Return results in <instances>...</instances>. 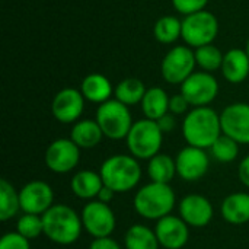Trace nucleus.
<instances>
[{"label":"nucleus","instance_id":"27","mask_svg":"<svg viewBox=\"0 0 249 249\" xmlns=\"http://www.w3.org/2000/svg\"><path fill=\"white\" fill-rule=\"evenodd\" d=\"M153 34L160 44H174L182 36V20L177 16L165 15L159 18L153 26Z\"/></svg>","mask_w":249,"mask_h":249},{"label":"nucleus","instance_id":"24","mask_svg":"<svg viewBox=\"0 0 249 249\" xmlns=\"http://www.w3.org/2000/svg\"><path fill=\"white\" fill-rule=\"evenodd\" d=\"M124 247L125 249H159L160 244L155 233L146 225L136 223L128 228L124 236Z\"/></svg>","mask_w":249,"mask_h":249},{"label":"nucleus","instance_id":"3","mask_svg":"<svg viewBox=\"0 0 249 249\" xmlns=\"http://www.w3.org/2000/svg\"><path fill=\"white\" fill-rule=\"evenodd\" d=\"M104 185L117 194L134 190L142 179V168L139 159L131 155H112L105 159L99 168Z\"/></svg>","mask_w":249,"mask_h":249},{"label":"nucleus","instance_id":"4","mask_svg":"<svg viewBox=\"0 0 249 249\" xmlns=\"http://www.w3.org/2000/svg\"><path fill=\"white\" fill-rule=\"evenodd\" d=\"M133 207L140 217L158 222L172 213L175 193L169 184L150 181L134 194Z\"/></svg>","mask_w":249,"mask_h":249},{"label":"nucleus","instance_id":"39","mask_svg":"<svg viewBox=\"0 0 249 249\" xmlns=\"http://www.w3.org/2000/svg\"><path fill=\"white\" fill-rule=\"evenodd\" d=\"M245 51H247V54H248V57H249V38H248V41H247V45H245Z\"/></svg>","mask_w":249,"mask_h":249},{"label":"nucleus","instance_id":"2","mask_svg":"<svg viewBox=\"0 0 249 249\" xmlns=\"http://www.w3.org/2000/svg\"><path fill=\"white\" fill-rule=\"evenodd\" d=\"M44 235L57 245H71L82 233L80 214L66 204H54L42 214Z\"/></svg>","mask_w":249,"mask_h":249},{"label":"nucleus","instance_id":"31","mask_svg":"<svg viewBox=\"0 0 249 249\" xmlns=\"http://www.w3.org/2000/svg\"><path fill=\"white\" fill-rule=\"evenodd\" d=\"M16 232L20 233L23 238L32 241L44 235V223H42V216L38 214H29L23 213L16 223Z\"/></svg>","mask_w":249,"mask_h":249},{"label":"nucleus","instance_id":"5","mask_svg":"<svg viewBox=\"0 0 249 249\" xmlns=\"http://www.w3.org/2000/svg\"><path fill=\"white\" fill-rule=\"evenodd\" d=\"M163 133L158 123L149 118L139 120L133 124L125 143L131 156L139 160H150L160 153Z\"/></svg>","mask_w":249,"mask_h":249},{"label":"nucleus","instance_id":"9","mask_svg":"<svg viewBox=\"0 0 249 249\" xmlns=\"http://www.w3.org/2000/svg\"><path fill=\"white\" fill-rule=\"evenodd\" d=\"M181 93L193 108L209 107L219 93V82L209 71H194L181 85Z\"/></svg>","mask_w":249,"mask_h":249},{"label":"nucleus","instance_id":"34","mask_svg":"<svg viewBox=\"0 0 249 249\" xmlns=\"http://www.w3.org/2000/svg\"><path fill=\"white\" fill-rule=\"evenodd\" d=\"M191 105L188 104V101L184 98V95L179 92L177 95H172L169 99V112L174 115H184L188 112V108Z\"/></svg>","mask_w":249,"mask_h":249},{"label":"nucleus","instance_id":"36","mask_svg":"<svg viewBox=\"0 0 249 249\" xmlns=\"http://www.w3.org/2000/svg\"><path fill=\"white\" fill-rule=\"evenodd\" d=\"M156 123H158V125H159V128L162 130V133H163V134L174 131V128L177 127L175 115H174V114H171V112L165 114V115H163L162 118H159Z\"/></svg>","mask_w":249,"mask_h":249},{"label":"nucleus","instance_id":"23","mask_svg":"<svg viewBox=\"0 0 249 249\" xmlns=\"http://www.w3.org/2000/svg\"><path fill=\"white\" fill-rule=\"evenodd\" d=\"M169 99L171 96L166 93L165 89L159 86L149 88L140 104L144 117L153 121H158L159 118H162L165 114L169 112Z\"/></svg>","mask_w":249,"mask_h":249},{"label":"nucleus","instance_id":"10","mask_svg":"<svg viewBox=\"0 0 249 249\" xmlns=\"http://www.w3.org/2000/svg\"><path fill=\"white\" fill-rule=\"evenodd\" d=\"M83 229L93 238H107L115 231L117 217L109 204L99 200H92L82 210Z\"/></svg>","mask_w":249,"mask_h":249},{"label":"nucleus","instance_id":"28","mask_svg":"<svg viewBox=\"0 0 249 249\" xmlns=\"http://www.w3.org/2000/svg\"><path fill=\"white\" fill-rule=\"evenodd\" d=\"M20 210L19 191L7 181L0 179V220L7 222L13 219Z\"/></svg>","mask_w":249,"mask_h":249},{"label":"nucleus","instance_id":"38","mask_svg":"<svg viewBox=\"0 0 249 249\" xmlns=\"http://www.w3.org/2000/svg\"><path fill=\"white\" fill-rule=\"evenodd\" d=\"M115 194H117V193H114L111 188H108V187H105V185H104V188L101 190V193H99V196H98V198H96V200H99V201H102V203L109 204V203L114 200Z\"/></svg>","mask_w":249,"mask_h":249},{"label":"nucleus","instance_id":"1","mask_svg":"<svg viewBox=\"0 0 249 249\" xmlns=\"http://www.w3.org/2000/svg\"><path fill=\"white\" fill-rule=\"evenodd\" d=\"M182 137L188 146L210 149L222 136L220 114L210 107L193 108L182 120Z\"/></svg>","mask_w":249,"mask_h":249},{"label":"nucleus","instance_id":"37","mask_svg":"<svg viewBox=\"0 0 249 249\" xmlns=\"http://www.w3.org/2000/svg\"><path fill=\"white\" fill-rule=\"evenodd\" d=\"M238 177H239V181L247 188H249V155L241 160V163L238 166Z\"/></svg>","mask_w":249,"mask_h":249},{"label":"nucleus","instance_id":"15","mask_svg":"<svg viewBox=\"0 0 249 249\" xmlns=\"http://www.w3.org/2000/svg\"><path fill=\"white\" fill-rule=\"evenodd\" d=\"M175 163L177 175L187 182H194L201 179L207 174L210 166V158L204 149L185 146L177 155Z\"/></svg>","mask_w":249,"mask_h":249},{"label":"nucleus","instance_id":"29","mask_svg":"<svg viewBox=\"0 0 249 249\" xmlns=\"http://www.w3.org/2000/svg\"><path fill=\"white\" fill-rule=\"evenodd\" d=\"M194 54H196L197 66L203 71L213 73V71L222 69L223 58H225V53H222V50L219 47H216L214 44H209V45L198 47V48L194 50Z\"/></svg>","mask_w":249,"mask_h":249},{"label":"nucleus","instance_id":"20","mask_svg":"<svg viewBox=\"0 0 249 249\" xmlns=\"http://www.w3.org/2000/svg\"><path fill=\"white\" fill-rule=\"evenodd\" d=\"M80 92L86 101L101 105L111 99L114 88L107 76L101 73H90L83 77L80 83Z\"/></svg>","mask_w":249,"mask_h":249},{"label":"nucleus","instance_id":"26","mask_svg":"<svg viewBox=\"0 0 249 249\" xmlns=\"http://www.w3.org/2000/svg\"><path fill=\"white\" fill-rule=\"evenodd\" d=\"M144 83L137 77H125L123 79L114 89V96L117 101L127 107H133L142 104L144 93H146Z\"/></svg>","mask_w":249,"mask_h":249},{"label":"nucleus","instance_id":"18","mask_svg":"<svg viewBox=\"0 0 249 249\" xmlns=\"http://www.w3.org/2000/svg\"><path fill=\"white\" fill-rule=\"evenodd\" d=\"M220 70L229 83L239 85L245 82L249 76V57L247 51L242 48H232L225 53Z\"/></svg>","mask_w":249,"mask_h":249},{"label":"nucleus","instance_id":"8","mask_svg":"<svg viewBox=\"0 0 249 249\" xmlns=\"http://www.w3.org/2000/svg\"><path fill=\"white\" fill-rule=\"evenodd\" d=\"M197 66L196 54L188 45H175L163 57L160 73L165 82L171 85H182Z\"/></svg>","mask_w":249,"mask_h":249},{"label":"nucleus","instance_id":"12","mask_svg":"<svg viewBox=\"0 0 249 249\" xmlns=\"http://www.w3.org/2000/svg\"><path fill=\"white\" fill-rule=\"evenodd\" d=\"M19 200L23 213L42 216L54 206V191L45 181L34 179L19 190Z\"/></svg>","mask_w":249,"mask_h":249},{"label":"nucleus","instance_id":"21","mask_svg":"<svg viewBox=\"0 0 249 249\" xmlns=\"http://www.w3.org/2000/svg\"><path fill=\"white\" fill-rule=\"evenodd\" d=\"M222 217L231 225H245L249 222V194L233 193L228 196L220 207Z\"/></svg>","mask_w":249,"mask_h":249},{"label":"nucleus","instance_id":"7","mask_svg":"<svg viewBox=\"0 0 249 249\" xmlns=\"http://www.w3.org/2000/svg\"><path fill=\"white\" fill-rule=\"evenodd\" d=\"M219 34V20L209 12L201 10L188 15L182 19V39L191 48H198L203 45L213 44Z\"/></svg>","mask_w":249,"mask_h":249},{"label":"nucleus","instance_id":"30","mask_svg":"<svg viewBox=\"0 0 249 249\" xmlns=\"http://www.w3.org/2000/svg\"><path fill=\"white\" fill-rule=\"evenodd\" d=\"M210 152H212V156L217 162H220V163H231L239 155V143L222 133V136L210 147Z\"/></svg>","mask_w":249,"mask_h":249},{"label":"nucleus","instance_id":"35","mask_svg":"<svg viewBox=\"0 0 249 249\" xmlns=\"http://www.w3.org/2000/svg\"><path fill=\"white\" fill-rule=\"evenodd\" d=\"M89 249H121V247L115 239L107 236V238H93V241L89 245Z\"/></svg>","mask_w":249,"mask_h":249},{"label":"nucleus","instance_id":"16","mask_svg":"<svg viewBox=\"0 0 249 249\" xmlns=\"http://www.w3.org/2000/svg\"><path fill=\"white\" fill-rule=\"evenodd\" d=\"M155 233L162 248L182 249L190 239V226L181 217L169 214L156 222Z\"/></svg>","mask_w":249,"mask_h":249},{"label":"nucleus","instance_id":"25","mask_svg":"<svg viewBox=\"0 0 249 249\" xmlns=\"http://www.w3.org/2000/svg\"><path fill=\"white\" fill-rule=\"evenodd\" d=\"M147 175L152 182L169 184L177 175L175 159L166 153H158L147 163Z\"/></svg>","mask_w":249,"mask_h":249},{"label":"nucleus","instance_id":"17","mask_svg":"<svg viewBox=\"0 0 249 249\" xmlns=\"http://www.w3.org/2000/svg\"><path fill=\"white\" fill-rule=\"evenodd\" d=\"M178 210L179 217L190 228H204L212 222L214 216V210L210 200L200 194L185 196L179 201Z\"/></svg>","mask_w":249,"mask_h":249},{"label":"nucleus","instance_id":"32","mask_svg":"<svg viewBox=\"0 0 249 249\" xmlns=\"http://www.w3.org/2000/svg\"><path fill=\"white\" fill-rule=\"evenodd\" d=\"M209 4V0H172V6L175 10L184 16L206 10V6Z\"/></svg>","mask_w":249,"mask_h":249},{"label":"nucleus","instance_id":"13","mask_svg":"<svg viewBox=\"0 0 249 249\" xmlns=\"http://www.w3.org/2000/svg\"><path fill=\"white\" fill-rule=\"evenodd\" d=\"M85 96L80 89L64 88L58 90L51 102L53 117L61 124H74L85 111Z\"/></svg>","mask_w":249,"mask_h":249},{"label":"nucleus","instance_id":"14","mask_svg":"<svg viewBox=\"0 0 249 249\" xmlns=\"http://www.w3.org/2000/svg\"><path fill=\"white\" fill-rule=\"evenodd\" d=\"M222 133L239 144H249V104L235 102L220 114Z\"/></svg>","mask_w":249,"mask_h":249},{"label":"nucleus","instance_id":"6","mask_svg":"<svg viewBox=\"0 0 249 249\" xmlns=\"http://www.w3.org/2000/svg\"><path fill=\"white\" fill-rule=\"evenodd\" d=\"M95 120L99 124V127L104 133V137H107L109 140L127 139V136L134 124L128 107L121 104L115 98L109 99L98 107Z\"/></svg>","mask_w":249,"mask_h":249},{"label":"nucleus","instance_id":"11","mask_svg":"<svg viewBox=\"0 0 249 249\" xmlns=\"http://www.w3.org/2000/svg\"><path fill=\"white\" fill-rule=\"evenodd\" d=\"M44 160L51 172L69 174L79 165L80 147L71 139H57L47 147Z\"/></svg>","mask_w":249,"mask_h":249},{"label":"nucleus","instance_id":"22","mask_svg":"<svg viewBox=\"0 0 249 249\" xmlns=\"http://www.w3.org/2000/svg\"><path fill=\"white\" fill-rule=\"evenodd\" d=\"M70 139L80 147V149H93L96 147L102 139L104 133L96 123V120H79L73 124Z\"/></svg>","mask_w":249,"mask_h":249},{"label":"nucleus","instance_id":"33","mask_svg":"<svg viewBox=\"0 0 249 249\" xmlns=\"http://www.w3.org/2000/svg\"><path fill=\"white\" fill-rule=\"evenodd\" d=\"M0 249H31V241L18 232H7L0 239Z\"/></svg>","mask_w":249,"mask_h":249},{"label":"nucleus","instance_id":"19","mask_svg":"<svg viewBox=\"0 0 249 249\" xmlns=\"http://www.w3.org/2000/svg\"><path fill=\"white\" fill-rule=\"evenodd\" d=\"M70 188L77 198L92 201L98 198L101 190L104 188V181L99 172L82 169L76 172L70 179Z\"/></svg>","mask_w":249,"mask_h":249}]
</instances>
